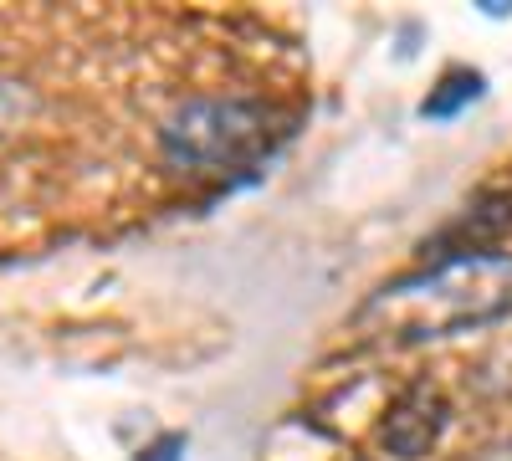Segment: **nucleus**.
I'll return each mask as SVG.
<instances>
[{"label":"nucleus","instance_id":"4","mask_svg":"<svg viewBox=\"0 0 512 461\" xmlns=\"http://www.w3.org/2000/svg\"><path fill=\"white\" fill-rule=\"evenodd\" d=\"M477 98H482V72L451 67L436 88H431V98L420 103V118H456L466 103H477Z\"/></svg>","mask_w":512,"mask_h":461},{"label":"nucleus","instance_id":"1","mask_svg":"<svg viewBox=\"0 0 512 461\" xmlns=\"http://www.w3.org/2000/svg\"><path fill=\"white\" fill-rule=\"evenodd\" d=\"M512 313V257L507 251H456L415 277L379 287L364 318H384V328L405 344L451 339L461 328H482Z\"/></svg>","mask_w":512,"mask_h":461},{"label":"nucleus","instance_id":"3","mask_svg":"<svg viewBox=\"0 0 512 461\" xmlns=\"http://www.w3.org/2000/svg\"><path fill=\"white\" fill-rule=\"evenodd\" d=\"M451 426V400L436 380H410L390 410H384V421H379V446L390 451L395 461H420V456H431L441 446Z\"/></svg>","mask_w":512,"mask_h":461},{"label":"nucleus","instance_id":"6","mask_svg":"<svg viewBox=\"0 0 512 461\" xmlns=\"http://www.w3.org/2000/svg\"><path fill=\"white\" fill-rule=\"evenodd\" d=\"M477 461H512V441H497V446H487Z\"/></svg>","mask_w":512,"mask_h":461},{"label":"nucleus","instance_id":"2","mask_svg":"<svg viewBox=\"0 0 512 461\" xmlns=\"http://www.w3.org/2000/svg\"><path fill=\"white\" fill-rule=\"evenodd\" d=\"M287 134V118L262 98H190L164 118L159 149L180 175L226 180L262 164Z\"/></svg>","mask_w":512,"mask_h":461},{"label":"nucleus","instance_id":"5","mask_svg":"<svg viewBox=\"0 0 512 461\" xmlns=\"http://www.w3.org/2000/svg\"><path fill=\"white\" fill-rule=\"evenodd\" d=\"M139 461H185V436H180V431L159 436L154 446H144V451H139Z\"/></svg>","mask_w":512,"mask_h":461}]
</instances>
